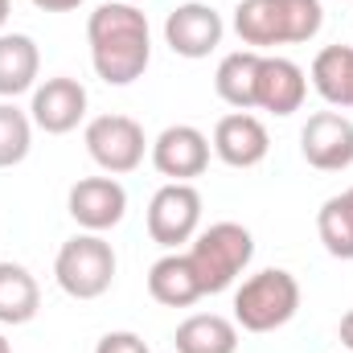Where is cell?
<instances>
[{
    "instance_id": "obj_1",
    "label": "cell",
    "mask_w": 353,
    "mask_h": 353,
    "mask_svg": "<svg viewBox=\"0 0 353 353\" xmlns=\"http://www.w3.org/2000/svg\"><path fill=\"white\" fill-rule=\"evenodd\" d=\"M90 66L107 87H132L144 79L152 62V29L148 17L128 0H107L87 21Z\"/></svg>"
},
{
    "instance_id": "obj_2",
    "label": "cell",
    "mask_w": 353,
    "mask_h": 353,
    "mask_svg": "<svg viewBox=\"0 0 353 353\" xmlns=\"http://www.w3.org/2000/svg\"><path fill=\"white\" fill-rule=\"evenodd\" d=\"M185 255H189V263H193L197 279H201V292L218 296L255 259V239L239 222H214V226H205V230L193 234V243H189Z\"/></svg>"
},
{
    "instance_id": "obj_3",
    "label": "cell",
    "mask_w": 353,
    "mask_h": 353,
    "mask_svg": "<svg viewBox=\"0 0 353 353\" xmlns=\"http://www.w3.org/2000/svg\"><path fill=\"white\" fill-rule=\"evenodd\" d=\"M300 312V283L283 267H267L234 292V325L247 333H275Z\"/></svg>"
},
{
    "instance_id": "obj_4",
    "label": "cell",
    "mask_w": 353,
    "mask_h": 353,
    "mask_svg": "<svg viewBox=\"0 0 353 353\" xmlns=\"http://www.w3.org/2000/svg\"><path fill=\"white\" fill-rule=\"evenodd\" d=\"M115 247L103 234H74L62 243L58 259H54V279L70 300H99L103 292H111L115 283Z\"/></svg>"
},
{
    "instance_id": "obj_5",
    "label": "cell",
    "mask_w": 353,
    "mask_h": 353,
    "mask_svg": "<svg viewBox=\"0 0 353 353\" xmlns=\"http://www.w3.org/2000/svg\"><path fill=\"white\" fill-rule=\"evenodd\" d=\"M87 152L90 161L103 169L107 176H123V173H136L144 165V152L152 148L144 140V128L132 119V115H99L90 119L87 132Z\"/></svg>"
},
{
    "instance_id": "obj_6",
    "label": "cell",
    "mask_w": 353,
    "mask_h": 353,
    "mask_svg": "<svg viewBox=\"0 0 353 353\" xmlns=\"http://www.w3.org/2000/svg\"><path fill=\"white\" fill-rule=\"evenodd\" d=\"M201 230V193L189 181H169L148 201V234L165 251H181Z\"/></svg>"
},
{
    "instance_id": "obj_7",
    "label": "cell",
    "mask_w": 353,
    "mask_h": 353,
    "mask_svg": "<svg viewBox=\"0 0 353 353\" xmlns=\"http://www.w3.org/2000/svg\"><path fill=\"white\" fill-rule=\"evenodd\" d=\"M222 33H226L222 17L210 4H201V0L176 4L173 12L165 17V46L173 50L176 58H189V62L210 58L222 46Z\"/></svg>"
},
{
    "instance_id": "obj_8",
    "label": "cell",
    "mask_w": 353,
    "mask_h": 353,
    "mask_svg": "<svg viewBox=\"0 0 353 353\" xmlns=\"http://www.w3.org/2000/svg\"><path fill=\"white\" fill-rule=\"evenodd\" d=\"M300 152L321 173H341L353 165V119L341 111H316L308 115L300 132Z\"/></svg>"
},
{
    "instance_id": "obj_9",
    "label": "cell",
    "mask_w": 353,
    "mask_h": 353,
    "mask_svg": "<svg viewBox=\"0 0 353 353\" xmlns=\"http://www.w3.org/2000/svg\"><path fill=\"white\" fill-rule=\"evenodd\" d=\"M148 157H152V169L161 176L193 181V176H201L210 169V136L193 123H173L152 140Z\"/></svg>"
},
{
    "instance_id": "obj_10",
    "label": "cell",
    "mask_w": 353,
    "mask_h": 353,
    "mask_svg": "<svg viewBox=\"0 0 353 353\" xmlns=\"http://www.w3.org/2000/svg\"><path fill=\"white\" fill-rule=\"evenodd\" d=\"M29 119L33 128H41L46 136H66L87 119V87L79 79H46L41 87H33V103H29Z\"/></svg>"
},
{
    "instance_id": "obj_11",
    "label": "cell",
    "mask_w": 353,
    "mask_h": 353,
    "mask_svg": "<svg viewBox=\"0 0 353 353\" xmlns=\"http://www.w3.org/2000/svg\"><path fill=\"white\" fill-rule=\"evenodd\" d=\"M66 210H70V218L83 230L103 234V230H111V226L123 222V214H128V189L115 176H83V181L70 185Z\"/></svg>"
},
{
    "instance_id": "obj_12",
    "label": "cell",
    "mask_w": 353,
    "mask_h": 353,
    "mask_svg": "<svg viewBox=\"0 0 353 353\" xmlns=\"http://www.w3.org/2000/svg\"><path fill=\"white\" fill-rule=\"evenodd\" d=\"M214 157L230 169H255L263 165L271 152V136H267L263 119L251 111H230L214 123V140H210Z\"/></svg>"
},
{
    "instance_id": "obj_13",
    "label": "cell",
    "mask_w": 353,
    "mask_h": 353,
    "mask_svg": "<svg viewBox=\"0 0 353 353\" xmlns=\"http://www.w3.org/2000/svg\"><path fill=\"white\" fill-rule=\"evenodd\" d=\"M308 94V74L279 54H263L259 62V83H255V107L271 111V115H292L304 107Z\"/></svg>"
},
{
    "instance_id": "obj_14",
    "label": "cell",
    "mask_w": 353,
    "mask_h": 353,
    "mask_svg": "<svg viewBox=\"0 0 353 353\" xmlns=\"http://www.w3.org/2000/svg\"><path fill=\"white\" fill-rule=\"evenodd\" d=\"M148 296L157 304H165V308H189V304H197L205 296L185 251H169V255H161L148 267Z\"/></svg>"
},
{
    "instance_id": "obj_15",
    "label": "cell",
    "mask_w": 353,
    "mask_h": 353,
    "mask_svg": "<svg viewBox=\"0 0 353 353\" xmlns=\"http://www.w3.org/2000/svg\"><path fill=\"white\" fill-rule=\"evenodd\" d=\"M41 50L29 33H0V99H17L37 87Z\"/></svg>"
},
{
    "instance_id": "obj_16",
    "label": "cell",
    "mask_w": 353,
    "mask_h": 353,
    "mask_svg": "<svg viewBox=\"0 0 353 353\" xmlns=\"http://www.w3.org/2000/svg\"><path fill=\"white\" fill-rule=\"evenodd\" d=\"M259 50H234L218 62L214 70V90L226 107L234 111H255V83H259Z\"/></svg>"
},
{
    "instance_id": "obj_17",
    "label": "cell",
    "mask_w": 353,
    "mask_h": 353,
    "mask_svg": "<svg viewBox=\"0 0 353 353\" xmlns=\"http://www.w3.org/2000/svg\"><path fill=\"white\" fill-rule=\"evenodd\" d=\"M308 79H312L316 94H321L329 107L350 111V99H353V46H325V50L312 58Z\"/></svg>"
},
{
    "instance_id": "obj_18",
    "label": "cell",
    "mask_w": 353,
    "mask_h": 353,
    "mask_svg": "<svg viewBox=\"0 0 353 353\" xmlns=\"http://www.w3.org/2000/svg\"><path fill=\"white\" fill-rule=\"evenodd\" d=\"M176 353H239V325L218 312H197L176 325Z\"/></svg>"
},
{
    "instance_id": "obj_19",
    "label": "cell",
    "mask_w": 353,
    "mask_h": 353,
    "mask_svg": "<svg viewBox=\"0 0 353 353\" xmlns=\"http://www.w3.org/2000/svg\"><path fill=\"white\" fill-rule=\"evenodd\" d=\"M41 308V288L21 263H0V325H29Z\"/></svg>"
},
{
    "instance_id": "obj_20",
    "label": "cell",
    "mask_w": 353,
    "mask_h": 353,
    "mask_svg": "<svg viewBox=\"0 0 353 353\" xmlns=\"http://www.w3.org/2000/svg\"><path fill=\"white\" fill-rule=\"evenodd\" d=\"M234 33L243 37V46L251 50H271L283 46V12L279 0H243L234 8Z\"/></svg>"
},
{
    "instance_id": "obj_21",
    "label": "cell",
    "mask_w": 353,
    "mask_h": 353,
    "mask_svg": "<svg viewBox=\"0 0 353 353\" xmlns=\"http://www.w3.org/2000/svg\"><path fill=\"white\" fill-rule=\"evenodd\" d=\"M316 234L325 243V251L333 259H353V210L345 201V193L329 197L316 214Z\"/></svg>"
},
{
    "instance_id": "obj_22",
    "label": "cell",
    "mask_w": 353,
    "mask_h": 353,
    "mask_svg": "<svg viewBox=\"0 0 353 353\" xmlns=\"http://www.w3.org/2000/svg\"><path fill=\"white\" fill-rule=\"evenodd\" d=\"M29 148H33V119L21 107L0 103V169L21 165Z\"/></svg>"
},
{
    "instance_id": "obj_23",
    "label": "cell",
    "mask_w": 353,
    "mask_h": 353,
    "mask_svg": "<svg viewBox=\"0 0 353 353\" xmlns=\"http://www.w3.org/2000/svg\"><path fill=\"white\" fill-rule=\"evenodd\" d=\"M279 12H283V46H304L325 25L321 0H279Z\"/></svg>"
},
{
    "instance_id": "obj_24",
    "label": "cell",
    "mask_w": 353,
    "mask_h": 353,
    "mask_svg": "<svg viewBox=\"0 0 353 353\" xmlns=\"http://www.w3.org/2000/svg\"><path fill=\"white\" fill-rule=\"evenodd\" d=\"M94 353H152V350L144 345V337H140V333H128V329H119V333H107V337H99Z\"/></svg>"
},
{
    "instance_id": "obj_25",
    "label": "cell",
    "mask_w": 353,
    "mask_h": 353,
    "mask_svg": "<svg viewBox=\"0 0 353 353\" xmlns=\"http://www.w3.org/2000/svg\"><path fill=\"white\" fill-rule=\"evenodd\" d=\"M33 8H46V12H74L83 0H29Z\"/></svg>"
},
{
    "instance_id": "obj_26",
    "label": "cell",
    "mask_w": 353,
    "mask_h": 353,
    "mask_svg": "<svg viewBox=\"0 0 353 353\" xmlns=\"http://www.w3.org/2000/svg\"><path fill=\"white\" fill-rule=\"evenodd\" d=\"M337 333H341V345H345V353H353V308L341 316V329H337Z\"/></svg>"
},
{
    "instance_id": "obj_27",
    "label": "cell",
    "mask_w": 353,
    "mask_h": 353,
    "mask_svg": "<svg viewBox=\"0 0 353 353\" xmlns=\"http://www.w3.org/2000/svg\"><path fill=\"white\" fill-rule=\"evenodd\" d=\"M8 8H12V0H0V29H4V21H8Z\"/></svg>"
},
{
    "instance_id": "obj_28",
    "label": "cell",
    "mask_w": 353,
    "mask_h": 353,
    "mask_svg": "<svg viewBox=\"0 0 353 353\" xmlns=\"http://www.w3.org/2000/svg\"><path fill=\"white\" fill-rule=\"evenodd\" d=\"M0 353H12V345H8V341H4V333H0Z\"/></svg>"
},
{
    "instance_id": "obj_29",
    "label": "cell",
    "mask_w": 353,
    "mask_h": 353,
    "mask_svg": "<svg viewBox=\"0 0 353 353\" xmlns=\"http://www.w3.org/2000/svg\"><path fill=\"white\" fill-rule=\"evenodd\" d=\"M345 201H350V210H353V185H350V189H345Z\"/></svg>"
},
{
    "instance_id": "obj_30",
    "label": "cell",
    "mask_w": 353,
    "mask_h": 353,
    "mask_svg": "<svg viewBox=\"0 0 353 353\" xmlns=\"http://www.w3.org/2000/svg\"><path fill=\"white\" fill-rule=\"evenodd\" d=\"M350 111H353V99H350Z\"/></svg>"
}]
</instances>
